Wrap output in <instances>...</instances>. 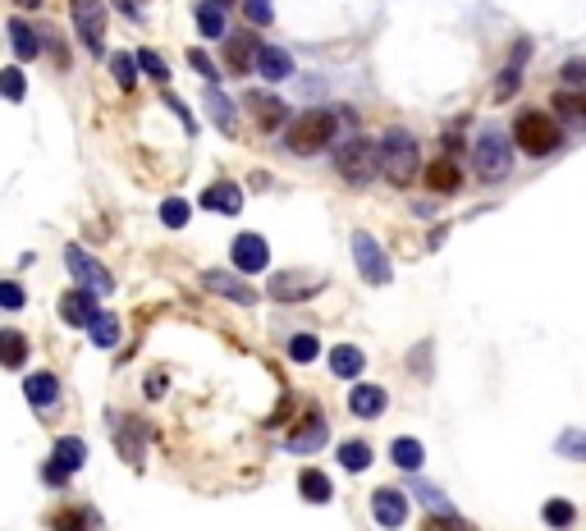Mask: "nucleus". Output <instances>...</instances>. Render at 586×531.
Returning <instances> with one entry per match:
<instances>
[{"mask_svg":"<svg viewBox=\"0 0 586 531\" xmlns=\"http://www.w3.org/2000/svg\"><path fill=\"white\" fill-rule=\"evenodd\" d=\"M422 170V152H417V138L408 129H385L380 138V174L390 179L394 188H408Z\"/></svg>","mask_w":586,"mask_h":531,"instance_id":"1","label":"nucleus"},{"mask_svg":"<svg viewBox=\"0 0 586 531\" xmlns=\"http://www.w3.org/2000/svg\"><path fill=\"white\" fill-rule=\"evenodd\" d=\"M335 129H339V120L330 110H303V115L289 124V133H284V147H289L293 156H316L335 142Z\"/></svg>","mask_w":586,"mask_h":531,"instance_id":"2","label":"nucleus"},{"mask_svg":"<svg viewBox=\"0 0 586 531\" xmlns=\"http://www.w3.org/2000/svg\"><path fill=\"white\" fill-rule=\"evenodd\" d=\"M472 165H477V179H486V184L509 179V170H513V142L504 138V129H481L477 133Z\"/></svg>","mask_w":586,"mask_h":531,"instance_id":"3","label":"nucleus"},{"mask_svg":"<svg viewBox=\"0 0 586 531\" xmlns=\"http://www.w3.org/2000/svg\"><path fill=\"white\" fill-rule=\"evenodd\" d=\"M335 170L344 184L353 188H367L371 179L380 174V142H367V138H348L344 147L335 152Z\"/></svg>","mask_w":586,"mask_h":531,"instance_id":"4","label":"nucleus"},{"mask_svg":"<svg viewBox=\"0 0 586 531\" xmlns=\"http://www.w3.org/2000/svg\"><path fill=\"white\" fill-rule=\"evenodd\" d=\"M513 142H518L527 156H550V152H559L564 133H559V124H554L545 110H522L518 120H513Z\"/></svg>","mask_w":586,"mask_h":531,"instance_id":"5","label":"nucleus"},{"mask_svg":"<svg viewBox=\"0 0 586 531\" xmlns=\"http://www.w3.org/2000/svg\"><path fill=\"white\" fill-rule=\"evenodd\" d=\"M69 14H74V28L83 37L87 55L106 60V0H69Z\"/></svg>","mask_w":586,"mask_h":531,"instance_id":"6","label":"nucleus"},{"mask_svg":"<svg viewBox=\"0 0 586 531\" xmlns=\"http://www.w3.org/2000/svg\"><path fill=\"white\" fill-rule=\"evenodd\" d=\"M65 271L74 275V284H78V289H92L97 298H101V293H110V289H115V275H110L97 257H87L83 248H74V243L65 248Z\"/></svg>","mask_w":586,"mask_h":531,"instance_id":"7","label":"nucleus"},{"mask_svg":"<svg viewBox=\"0 0 586 531\" xmlns=\"http://www.w3.org/2000/svg\"><path fill=\"white\" fill-rule=\"evenodd\" d=\"M353 261H358V275L367 284H390V257H385V248H380L376 239H371L367 229H353Z\"/></svg>","mask_w":586,"mask_h":531,"instance_id":"8","label":"nucleus"},{"mask_svg":"<svg viewBox=\"0 0 586 531\" xmlns=\"http://www.w3.org/2000/svg\"><path fill=\"white\" fill-rule=\"evenodd\" d=\"M321 289H326V275H303V271H275L271 284H266L275 303H307Z\"/></svg>","mask_w":586,"mask_h":531,"instance_id":"9","label":"nucleus"},{"mask_svg":"<svg viewBox=\"0 0 586 531\" xmlns=\"http://www.w3.org/2000/svg\"><path fill=\"white\" fill-rule=\"evenodd\" d=\"M106 426L115 431V440H120V454L129 467H142V449H147V422H133V417H124V412H106Z\"/></svg>","mask_w":586,"mask_h":531,"instance_id":"10","label":"nucleus"},{"mask_svg":"<svg viewBox=\"0 0 586 531\" xmlns=\"http://www.w3.org/2000/svg\"><path fill=\"white\" fill-rule=\"evenodd\" d=\"M229 261H234V271L239 275H257L271 266V243L261 239V234H239L234 248H229Z\"/></svg>","mask_w":586,"mask_h":531,"instance_id":"11","label":"nucleus"},{"mask_svg":"<svg viewBox=\"0 0 586 531\" xmlns=\"http://www.w3.org/2000/svg\"><path fill=\"white\" fill-rule=\"evenodd\" d=\"M202 284H207L211 293H220L225 303L234 307H257V289H252L243 275H229V271H202Z\"/></svg>","mask_w":586,"mask_h":531,"instance_id":"12","label":"nucleus"},{"mask_svg":"<svg viewBox=\"0 0 586 531\" xmlns=\"http://www.w3.org/2000/svg\"><path fill=\"white\" fill-rule=\"evenodd\" d=\"M248 110H252V120H257L261 133H280L284 124H289V106H284L275 92H257V87H252V92H248Z\"/></svg>","mask_w":586,"mask_h":531,"instance_id":"13","label":"nucleus"},{"mask_svg":"<svg viewBox=\"0 0 586 531\" xmlns=\"http://www.w3.org/2000/svg\"><path fill=\"white\" fill-rule=\"evenodd\" d=\"M371 513H376V522L385 531H399L403 522H408V495L394 486H380L376 495H371Z\"/></svg>","mask_w":586,"mask_h":531,"instance_id":"14","label":"nucleus"},{"mask_svg":"<svg viewBox=\"0 0 586 531\" xmlns=\"http://www.w3.org/2000/svg\"><path fill=\"white\" fill-rule=\"evenodd\" d=\"M97 293L92 289H69L65 298H60V321H65V326H92V321H97Z\"/></svg>","mask_w":586,"mask_h":531,"instance_id":"15","label":"nucleus"},{"mask_svg":"<svg viewBox=\"0 0 586 531\" xmlns=\"http://www.w3.org/2000/svg\"><path fill=\"white\" fill-rule=\"evenodd\" d=\"M261 46H266V42H257L252 33H234V37H229V42H225V65H229V74H252V69H257Z\"/></svg>","mask_w":586,"mask_h":531,"instance_id":"16","label":"nucleus"},{"mask_svg":"<svg viewBox=\"0 0 586 531\" xmlns=\"http://www.w3.org/2000/svg\"><path fill=\"white\" fill-rule=\"evenodd\" d=\"M202 106H207L211 124H216L225 138H234V133H239V115H234V101H229L216 83H207V92H202Z\"/></svg>","mask_w":586,"mask_h":531,"instance_id":"17","label":"nucleus"},{"mask_svg":"<svg viewBox=\"0 0 586 531\" xmlns=\"http://www.w3.org/2000/svg\"><path fill=\"white\" fill-rule=\"evenodd\" d=\"M321 445H326V417L307 412V422L289 431V454H316Z\"/></svg>","mask_w":586,"mask_h":531,"instance_id":"18","label":"nucleus"},{"mask_svg":"<svg viewBox=\"0 0 586 531\" xmlns=\"http://www.w3.org/2000/svg\"><path fill=\"white\" fill-rule=\"evenodd\" d=\"M348 408H353V417L371 422V417H380V412L390 408V394L380 390V385H353V394H348Z\"/></svg>","mask_w":586,"mask_h":531,"instance_id":"19","label":"nucleus"},{"mask_svg":"<svg viewBox=\"0 0 586 531\" xmlns=\"http://www.w3.org/2000/svg\"><path fill=\"white\" fill-rule=\"evenodd\" d=\"M367 371V353L358 344H335L330 348V376L339 380H358Z\"/></svg>","mask_w":586,"mask_h":531,"instance_id":"20","label":"nucleus"},{"mask_svg":"<svg viewBox=\"0 0 586 531\" xmlns=\"http://www.w3.org/2000/svg\"><path fill=\"white\" fill-rule=\"evenodd\" d=\"M202 206H207V211H220V216H239L243 211V188L229 184V179H220V184H211L207 193H202Z\"/></svg>","mask_w":586,"mask_h":531,"instance_id":"21","label":"nucleus"},{"mask_svg":"<svg viewBox=\"0 0 586 531\" xmlns=\"http://www.w3.org/2000/svg\"><path fill=\"white\" fill-rule=\"evenodd\" d=\"M426 184H431V193L454 197V193H458V184H463V174H458L454 156H435V161L426 165Z\"/></svg>","mask_w":586,"mask_h":531,"instance_id":"22","label":"nucleus"},{"mask_svg":"<svg viewBox=\"0 0 586 531\" xmlns=\"http://www.w3.org/2000/svg\"><path fill=\"white\" fill-rule=\"evenodd\" d=\"M23 394H28V403H33L37 412H46L60 403V380H55L51 371H37V376L23 380Z\"/></svg>","mask_w":586,"mask_h":531,"instance_id":"23","label":"nucleus"},{"mask_svg":"<svg viewBox=\"0 0 586 531\" xmlns=\"http://www.w3.org/2000/svg\"><path fill=\"white\" fill-rule=\"evenodd\" d=\"M5 33H10V42H14V60H37V55H42L37 33L28 28V19H19V14H14V19L5 23Z\"/></svg>","mask_w":586,"mask_h":531,"instance_id":"24","label":"nucleus"},{"mask_svg":"<svg viewBox=\"0 0 586 531\" xmlns=\"http://www.w3.org/2000/svg\"><path fill=\"white\" fill-rule=\"evenodd\" d=\"M257 74L266 78V83H280V78H289V74H293V60L280 51V46H261V55H257Z\"/></svg>","mask_w":586,"mask_h":531,"instance_id":"25","label":"nucleus"},{"mask_svg":"<svg viewBox=\"0 0 586 531\" xmlns=\"http://www.w3.org/2000/svg\"><path fill=\"white\" fill-rule=\"evenodd\" d=\"M390 458H394V467H403V472H417V467L426 463V449H422V440H413V435H399L390 445Z\"/></svg>","mask_w":586,"mask_h":531,"instance_id":"26","label":"nucleus"},{"mask_svg":"<svg viewBox=\"0 0 586 531\" xmlns=\"http://www.w3.org/2000/svg\"><path fill=\"white\" fill-rule=\"evenodd\" d=\"M55 463L65 467V472H78V467L87 463V445L83 440H78V435H60V440H55Z\"/></svg>","mask_w":586,"mask_h":531,"instance_id":"27","label":"nucleus"},{"mask_svg":"<svg viewBox=\"0 0 586 531\" xmlns=\"http://www.w3.org/2000/svg\"><path fill=\"white\" fill-rule=\"evenodd\" d=\"M298 490H303L307 504H330V495H335L330 477H326V472H316V467H307L303 477H298Z\"/></svg>","mask_w":586,"mask_h":531,"instance_id":"28","label":"nucleus"},{"mask_svg":"<svg viewBox=\"0 0 586 531\" xmlns=\"http://www.w3.org/2000/svg\"><path fill=\"white\" fill-rule=\"evenodd\" d=\"M554 115H564V120H586V87H564V92H554Z\"/></svg>","mask_w":586,"mask_h":531,"instance_id":"29","label":"nucleus"},{"mask_svg":"<svg viewBox=\"0 0 586 531\" xmlns=\"http://www.w3.org/2000/svg\"><path fill=\"white\" fill-rule=\"evenodd\" d=\"M0 362L10 371H19L23 362H28V339H23L19 330H0Z\"/></svg>","mask_w":586,"mask_h":531,"instance_id":"30","label":"nucleus"},{"mask_svg":"<svg viewBox=\"0 0 586 531\" xmlns=\"http://www.w3.org/2000/svg\"><path fill=\"white\" fill-rule=\"evenodd\" d=\"M541 518H545V527H554V531H568L577 522V509L568 504V499H545V509H541Z\"/></svg>","mask_w":586,"mask_h":531,"instance_id":"31","label":"nucleus"},{"mask_svg":"<svg viewBox=\"0 0 586 531\" xmlns=\"http://www.w3.org/2000/svg\"><path fill=\"white\" fill-rule=\"evenodd\" d=\"M92 344L97 348H115L120 344V321H115V312H97V321H92Z\"/></svg>","mask_w":586,"mask_h":531,"instance_id":"32","label":"nucleus"},{"mask_svg":"<svg viewBox=\"0 0 586 531\" xmlns=\"http://www.w3.org/2000/svg\"><path fill=\"white\" fill-rule=\"evenodd\" d=\"M284 353H289V362L307 367V362H316V358H321V339H316V335H293L289 344H284Z\"/></svg>","mask_w":586,"mask_h":531,"instance_id":"33","label":"nucleus"},{"mask_svg":"<svg viewBox=\"0 0 586 531\" xmlns=\"http://www.w3.org/2000/svg\"><path fill=\"white\" fill-rule=\"evenodd\" d=\"M197 33L202 37H225V10H220V0H207V5L197 10Z\"/></svg>","mask_w":586,"mask_h":531,"instance_id":"34","label":"nucleus"},{"mask_svg":"<svg viewBox=\"0 0 586 531\" xmlns=\"http://www.w3.org/2000/svg\"><path fill=\"white\" fill-rule=\"evenodd\" d=\"M339 463H344V472H367L371 467V445H362V440H344V445H339Z\"/></svg>","mask_w":586,"mask_h":531,"instance_id":"35","label":"nucleus"},{"mask_svg":"<svg viewBox=\"0 0 586 531\" xmlns=\"http://www.w3.org/2000/svg\"><path fill=\"white\" fill-rule=\"evenodd\" d=\"M188 220H193V206H188L184 197H165L161 202V225L165 229H184Z\"/></svg>","mask_w":586,"mask_h":531,"instance_id":"36","label":"nucleus"},{"mask_svg":"<svg viewBox=\"0 0 586 531\" xmlns=\"http://www.w3.org/2000/svg\"><path fill=\"white\" fill-rule=\"evenodd\" d=\"M110 69H115V83H120L124 92H133V87H138V60H133V55L115 51V55H110Z\"/></svg>","mask_w":586,"mask_h":531,"instance_id":"37","label":"nucleus"},{"mask_svg":"<svg viewBox=\"0 0 586 531\" xmlns=\"http://www.w3.org/2000/svg\"><path fill=\"white\" fill-rule=\"evenodd\" d=\"M413 490H417V495H422V504H426V509H431V513H435V518H440V513H445V518H458V513H454V509H449V499H445V490H435V486H431V481H413Z\"/></svg>","mask_w":586,"mask_h":531,"instance_id":"38","label":"nucleus"},{"mask_svg":"<svg viewBox=\"0 0 586 531\" xmlns=\"http://www.w3.org/2000/svg\"><path fill=\"white\" fill-rule=\"evenodd\" d=\"M138 69H142L147 78H156V83H170V65H165L156 51H147V46L138 51Z\"/></svg>","mask_w":586,"mask_h":531,"instance_id":"39","label":"nucleus"},{"mask_svg":"<svg viewBox=\"0 0 586 531\" xmlns=\"http://www.w3.org/2000/svg\"><path fill=\"white\" fill-rule=\"evenodd\" d=\"M554 449H559L564 458H573V463H586V431H564Z\"/></svg>","mask_w":586,"mask_h":531,"instance_id":"40","label":"nucleus"},{"mask_svg":"<svg viewBox=\"0 0 586 531\" xmlns=\"http://www.w3.org/2000/svg\"><path fill=\"white\" fill-rule=\"evenodd\" d=\"M243 19H248V23H257V28H266V23L275 19L271 0H243Z\"/></svg>","mask_w":586,"mask_h":531,"instance_id":"41","label":"nucleus"},{"mask_svg":"<svg viewBox=\"0 0 586 531\" xmlns=\"http://www.w3.org/2000/svg\"><path fill=\"white\" fill-rule=\"evenodd\" d=\"M518 87H522V69H518V65H509V69L500 74V87H495V101H509L513 92H518Z\"/></svg>","mask_w":586,"mask_h":531,"instance_id":"42","label":"nucleus"},{"mask_svg":"<svg viewBox=\"0 0 586 531\" xmlns=\"http://www.w3.org/2000/svg\"><path fill=\"white\" fill-rule=\"evenodd\" d=\"M0 92H5V97H10V101H23V74H19V69H5V74H0Z\"/></svg>","mask_w":586,"mask_h":531,"instance_id":"43","label":"nucleus"},{"mask_svg":"<svg viewBox=\"0 0 586 531\" xmlns=\"http://www.w3.org/2000/svg\"><path fill=\"white\" fill-rule=\"evenodd\" d=\"M0 307H5V312H19V307H23L19 280H5V284H0Z\"/></svg>","mask_w":586,"mask_h":531,"instance_id":"44","label":"nucleus"},{"mask_svg":"<svg viewBox=\"0 0 586 531\" xmlns=\"http://www.w3.org/2000/svg\"><path fill=\"white\" fill-rule=\"evenodd\" d=\"M87 513H55V531H87Z\"/></svg>","mask_w":586,"mask_h":531,"instance_id":"45","label":"nucleus"},{"mask_svg":"<svg viewBox=\"0 0 586 531\" xmlns=\"http://www.w3.org/2000/svg\"><path fill=\"white\" fill-rule=\"evenodd\" d=\"M564 83L568 87H586V60H568V65H564Z\"/></svg>","mask_w":586,"mask_h":531,"instance_id":"46","label":"nucleus"},{"mask_svg":"<svg viewBox=\"0 0 586 531\" xmlns=\"http://www.w3.org/2000/svg\"><path fill=\"white\" fill-rule=\"evenodd\" d=\"M165 106H170V110H174V115H179V124H184V129H188V133H193V129H197V124H193V115H188V106H184V101H179V97H174V92H165Z\"/></svg>","mask_w":586,"mask_h":531,"instance_id":"47","label":"nucleus"},{"mask_svg":"<svg viewBox=\"0 0 586 531\" xmlns=\"http://www.w3.org/2000/svg\"><path fill=\"white\" fill-rule=\"evenodd\" d=\"M69 477H74V472H65V467L55 463V458H51V463H46V486H51V490H60Z\"/></svg>","mask_w":586,"mask_h":531,"instance_id":"48","label":"nucleus"},{"mask_svg":"<svg viewBox=\"0 0 586 531\" xmlns=\"http://www.w3.org/2000/svg\"><path fill=\"white\" fill-rule=\"evenodd\" d=\"M188 60H193V69H197V74H202V78H207V83H216V65H211V60H207V55H202V51H193V55H188Z\"/></svg>","mask_w":586,"mask_h":531,"instance_id":"49","label":"nucleus"},{"mask_svg":"<svg viewBox=\"0 0 586 531\" xmlns=\"http://www.w3.org/2000/svg\"><path fill=\"white\" fill-rule=\"evenodd\" d=\"M142 5H147V0H115V10H120L124 19H142Z\"/></svg>","mask_w":586,"mask_h":531,"instance_id":"50","label":"nucleus"},{"mask_svg":"<svg viewBox=\"0 0 586 531\" xmlns=\"http://www.w3.org/2000/svg\"><path fill=\"white\" fill-rule=\"evenodd\" d=\"M426 358H431V344H422L413 353V367H417V376H422V380H426Z\"/></svg>","mask_w":586,"mask_h":531,"instance_id":"51","label":"nucleus"},{"mask_svg":"<svg viewBox=\"0 0 586 531\" xmlns=\"http://www.w3.org/2000/svg\"><path fill=\"white\" fill-rule=\"evenodd\" d=\"M142 390L152 394V399H161V394H165V380H161V376H152V380H142Z\"/></svg>","mask_w":586,"mask_h":531,"instance_id":"52","label":"nucleus"},{"mask_svg":"<svg viewBox=\"0 0 586 531\" xmlns=\"http://www.w3.org/2000/svg\"><path fill=\"white\" fill-rule=\"evenodd\" d=\"M14 10H42V0H14Z\"/></svg>","mask_w":586,"mask_h":531,"instance_id":"53","label":"nucleus"}]
</instances>
